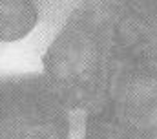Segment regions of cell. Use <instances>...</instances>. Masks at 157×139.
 Wrapping results in <instances>:
<instances>
[{
  "mask_svg": "<svg viewBox=\"0 0 157 139\" xmlns=\"http://www.w3.org/2000/svg\"><path fill=\"white\" fill-rule=\"evenodd\" d=\"M121 2L75 7L42 55V79L68 110L99 113L108 106L119 62L115 22Z\"/></svg>",
  "mask_w": 157,
  "mask_h": 139,
  "instance_id": "obj_1",
  "label": "cell"
},
{
  "mask_svg": "<svg viewBox=\"0 0 157 139\" xmlns=\"http://www.w3.org/2000/svg\"><path fill=\"white\" fill-rule=\"evenodd\" d=\"M0 139H70V115L42 75L0 79Z\"/></svg>",
  "mask_w": 157,
  "mask_h": 139,
  "instance_id": "obj_2",
  "label": "cell"
},
{
  "mask_svg": "<svg viewBox=\"0 0 157 139\" xmlns=\"http://www.w3.org/2000/svg\"><path fill=\"white\" fill-rule=\"evenodd\" d=\"M106 110L135 134L157 139V61L121 55Z\"/></svg>",
  "mask_w": 157,
  "mask_h": 139,
  "instance_id": "obj_3",
  "label": "cell"
},
{
  "mask_svg": "<svg viewBox=\"0 0 157 139\" xmlns=\"http://www.w3.org/2000/svg\"><path fill=\"white\" fill-rule=\"evenodd\" d=\"M115 42L122 57L157 61V2H121Z\"/></svg>",
  "mask_w": 157,
  "mask_h": 139,
  "instance_id": "obj_4",
  "label": "cell"
},
{
  "mask_svg": "<svg viewBox=\"0 0 157 139\" xmlns=\"http://www.w3.org/2000/svg\"><path fill=\"white\" fill-rule=\"evenodd\" d=\"M39 22V9L33 2H0V40L15 42L31 33Z\"/></svg>",
  "mask_w": 157,
  "mask_h": 139,
  "instance_id": "obj_5",
  "label": "cell"
},
{
  "mask_svg": "<svg viewBox=\"0 0 157 139\" xmlns=\"http://www.w3.org/2000/svg\"><path fill=\"white\" fill-rule=\"evenodd\" d=\"M82 139H148L121 125L104 108L99 113H88Z\"/></svg>",
  "mask_w": 157,
  "mask_h": 139,
  "instance_id": "obj_6",
  "label": "cell"
}]
</instances>
